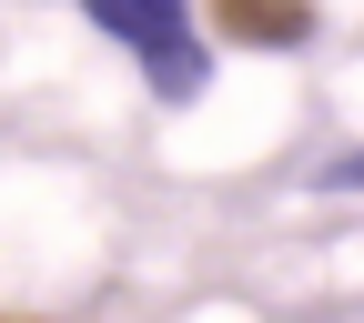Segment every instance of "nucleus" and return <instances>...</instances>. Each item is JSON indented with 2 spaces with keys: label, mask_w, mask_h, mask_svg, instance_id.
I'll return each instance as SVG.
<instances>
[{
  "label": "nucleus",
  "mask_w": 364,
  "mask_h": 323,
  "mask_svg": "<svg viewBox=\"0 0 364 323\" xmlns=\"http://www.w3.org/2000/svg\"><path fill=\"white\" fill-rule=\"evenodd\" d=\"M223 31L243 40V51H294V40L314 31L304 0H223Z\"/></svg>",
  "instance_id": "nucleus-2"
},
{
  "label": "nucleus",
  "mask_w": 364,
  "mask_h": 323,
  "mask_svg": "<svg viewBox=\"0 0 364 323\" xmlns=\"http://www.w3.org/2000/svg\"><path fill=\"white\" fill-rule=\"evenodd\" d=\"M324 182H334V192H364V152H344V162H324Z\"/></svg>",
  "instance_id": "nucleus-3"
},
{
  "label": "nucleus",
  "mask_w": 364,
  "mask_h": 323,
  "mask_svg": "<svg viewBox=\"0 0 364 323\" xmlns=\"http://www.w3.org/2000/svg\"><path fill=\"white\" fill-rule=\"evenodd\" d=\"M81 11H91V31H112V40L142 51V71H152L162 102H193V91L213 81V51L193 31V0H81Z\"/></svg>",
  "instance_id": "nucleus-1"
}]
</instances>
